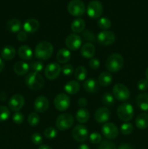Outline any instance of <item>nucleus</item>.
Masks as SVG:
<instances>
[{
    "label": "nucleus",
    "instance_id": "nucleus-51",
    "mask_svg": "<svg viewBox=\"0 0 148 149\" xmlns=\"http://www.w3.org/2000/svg\"><path fill=\"white\" fill-rule=\"evenodd\" d=\"M78 149H90L88 145H86V144H81V145H80L79 146H78Z\"/></svg>",
    "mask_w": 148,
    "mask_h": 149
},
{
    "label": "nucleus",
    "instance_id": "nucleus-39",
    "mask_svg": "<svg viewBox=\"0 0 148 149\" xmlns=\"http://www.w3.org/2000/svg\"><path fill=\"white\" fill-rule=\"evenodd\" d=\"M44 134L47 139H54L57 135V131L55 128L52 127H49L45 130Z\"/></svg>",
    "mask_w": 148,
    "mask_h": 149
},
{
    "label": "nucleus",
    "instance_id": "nucleus-7",
    "mask_svg": "<svg viewBox=\"0 0 148 149\" xmlns=\"http://www.w3.org/2000/svg\"><path fill=\"white\" fill-rule=\"evenodd\" d=\"M113 95L119 101H126L130 97V91L126 85L118 83L113 87Z\"/></svg>",
    "mask_w": 148,
    "mask_h": 149
},
{
    "label": "nucleus",
    "instance_id": "nucleus-47",
    "mask_svg": "<svg viewBox=\"0 0 148 149\" xmlns=\"http://www.w3.org/2000/svg\"><path fill=\"white\" fill-rule=\"evenodd\" d=\"M89 65L90 68H92L93 70H97L100 68V62L98 59H97V58H92L91 59H90Z\"/></svg>",
    "mask_w": 148,
    "mask_h": 149
},
{
    "label": "nucleus",
    "instance_id": "nucleus-53",
    "mask_svg": "<svg viewBox=\"0 0 148 149\" xmlns=\"http://www.w3.org/2000/svg\"><path fill=\"white\" fill-rule=\"evenodd\" d=\"M38 149H52V148H51L50 146L47 145H41L38 148Z\"/></svg>",
    "mask_w": 148,
    "mask_h": 149
},
{
    "label": "nucleus",
    "instance_id": "nucleus-33",
    "mask_svg": "<svg viewBox=\"0 0 148 149\" xmlns=\"http://www.w3.org/2000/svg\"><path fill=\"white\" fill-rule=\"evenodd\" d=\"M97 26L103 31L108 30L111 27V21L107 17H101L97 20Z\"/></svg>",
    "mask_w": 148,
    "mask_h": 149
},
{
    "label": "nucleus",
    "instance_id": "nucleus-19",
    "mask_svg": "<svg viewBox=\"0 0 148 149\" xmlns=\"http://www.w3.org/2000/svg\"><path fill=\"white\" fill-rule=\"evenodd\" d=\"M81 54L84 58L86 59H91L95 54V47L91 43L84 44L81 49Z\"/></svg>",
    "mask_w": 148,
    "mask_h": 149
},
{
    "label": "nucleus",
    "instance_id": "nucleus-37",
    "mask_svg": "<svg viewBox=\"0 0 148 149\" xmlns=\"http://www.w3.org/2000/svg\"><path fill=\"white\" fill-rule=\"evenodd\" d=\"M82 36L83 38H84V40L89 42V43L94 42H96V40H97V38H96L94 33L89 30H86L84 31H83Z\"/></svg>",
    "mask_w": 148,
    "mask_h": 149
},
{
    "label": "nucleus",
    "instance_id": "nucleus-21",
    "mask_svg": "<svg viewBox=\"0 0 148 149\" xmlns=\"http://www.w3.org/2000/svg\"><path fill=\"white\" fill-rule=\"evenodd\" d=\"M29 68H30V66L28 64L23 61H18L15 63L14 66H13L15 73L19 76L26 75L28 72Z\"/></svg>",
    "mask_w": 148,
    "mask_h": 149
},
{
    "label": "nucleus",
    "instance_id": "nucleus-5",
    "mask_svg": "<svg viewBox=\"0 0 148 149\" xmlns=\"http://www.w3.org/2000/svg\"><path fill=\"white\" fill-rule=\"evenodd\" d=\"M68 11L74 17H81L86 12V7L81 0H71L68 4Z\"/></svg>",
    "mask_w": 148,
    "mask_h": 149
},
{
    "label": "nucleus",
    "instance_id": "nucleus-11",
    "mask_svg": "<svg viewBox=\"0 0 148 149\" xmlns=\"http://www.w3.org/2000/svg\"><path fill=\"white\" fill-rule=\"evenodd\" d=\"M97 42L102 45L108 46L112 45L115 41V35L113 31L106 30L100 32L97 36Z\"/></svg>",
    "mask_w": 148,
    "mask_h": 149
},
{
    "label": "nucleus",
    "instance_id": "nucleus-4",
    "mask_svg": "<svg viewBox=\"0 0 148 149\" xmlns=\"http://www.w3.org/2000/svg\"><path fill=\"white\" fill-rule=\"evenodd\" d=\"M74 119L70 113H62L57 118L55 125L58 130L61 131L67 130L73 125Z\"/></svg>",
    "mask_w": 148,
    "mask_h": 149
},
{
    "label": "nucleus",
    "instance_id": "nucleus-32",
    "mask_svg": "<svg viewBox=\"0 0 148 149\" xmlns=\"http://www.w3.org/2000/svg\"><path fill=\"white\" fill-rule=\"evenodd\" d=\"M74 76L78 81H84L87 77L86 69L82 65H80L74 71Z\"/></svg>",
    "mask_w": 148,
    "mask_h": 149
},
{
    "label": "nucleus",
    "instance_id": "nucleus-10",
    "mask_svg": "<svg viewBox=\"0 0 148 149\" xmlns=\"http://www.w3.org/2000/svg\"><path fill=\"white\" fill-rule=\"evenodd\" d=\"M70 97L65 93H59L55 97L54 100V105L57 110L59 111H65L69 108Z\"/></svg>",
    "mask_w": 148,
    "mask_h": 149
},
{
    "label": "nucleus",
    "instance_id": "nucleus-43",
    "mask_svg": "<svg viewBox=\"0 0 148 149\" xmlns=\"http://www.w3.org/2000/svg\"><path fill=\"white\" fill-rule=\"evenodd\" d=\"M62 72L65 76H71L73 74L74 68L71 64H65L62 68Z\"/></svg>",
    "mask_w": 148,
    "mask_h": 149
},
{
    "label": "nucleus",
    "instance_id": "nucleus-35",
    "mask_svg": "<svg viewBox=\"0 0 148 149\" xmlns=\"http://www.w3.org/2000/svg\"><path fill=\"white\" fill-rule=\"evenodd\" d=\"M39 121H40V117L38 113L35 112L30 113L28 117V122L30 126H36L39 123Z\"/></svg>",
    "mask_w": 148,
    "mask_h": 149
},
{
    "label": "nucleus",
    "instance_id": "nucleus-15",
    "mask_svg": "<svg viewBox=\"0 0 148 149\" xmlns=\"http://www.w3.org/2000/svg\"><path fill=\"white\" fill-rule=\"evenodd\" d=\"M9 107L13 111H19L25 104V98L22 95L15 94L9 100Z\"/></svg>",
    "mask_w": 148,
    "mask_h": 149
},
{
    "label": "nucleus",
    "instance_id": "nucleus-45",
    "mask_svg": "<svg viewBox=\"0 0 148 149\" xmlns=\"http://www.w3.org/2000/svg\"><path fill=\"white\" fill-rule=\"evenodd\" d=\"M31 141L33 144L38 146L41 144L43 139H42V137L40 134L38 133V132H35L31 135Z\"/></svg>",
    "mask_w": 148,
    "mask_h": 149
},
{
    "label": "nucleus",
    "instance_id": "nucleus-18",
    "mask_svg": "<svg viewBox=\"0 0 148 149\" xmlns=\"http://www.w3.org/2000/svg\"><path fill=\"white\" fill-rule=\"evenodd\" d=\"M23 29L26 33H34L39 29V23L36 19L30 18L25 21L23 24Z\"/></svg>",
    "mask_w": 148,
    "mask_h": 149
},
{
    "label": "nucleus",
    "instance_id": "nucleus-38",
    "mask_svg": "<svg viewBox=\"0 0 148 149\" xmlns=\"http://www.w3.org/2000/svg\"><path fill=\"white\" fill-rule=\"evenodd\" d=\"M30 68L31 70H33V72H37L39 73L41 71H43L44 68V63L41 61H33L30 63V65H29Z\"/></svg>",
    "mask_w": 148,
    "mask_h": 149
},
{
    "label": "nucleus",
    "instance_id": "nucleus-13",
    "mask_svg": "<svg viewBox=\"0 0 148 149\" xmlns=\"http://www.w3.org/2000/svg\"><path fill=\"white\" fill-rule=\"evenodd\" d=\"M72 135L73 139L77 142H84L88 138V130L84 125H76L73 130Z\"/></svg>",
    "mask_w": 148,
    "mask_h": 149
},
{
    "label": "nucleus",
    "instance_id": "nucleus-2",
    "mask_svg": "<svg viewBox=\"0 0 148 149\" xmlns=\"http://www.w3.org/2000/svg\"><path fill=\"white\" fill-rule=\"evenodd\" d=\"M44 79L37 72H30L26 77V84L29 89L39 90L44 86Z\"/></svg>",
    "mask_w": 148,
    "mask_h": 149
},
{
    "label": "nucleus",
    "instance_id": "nucleus-52",
    "mask_svg": "<svg viewBox=\"0 0 148 149\" xmlns=\"http://www.w3.org/2000/svg\"><path fill=\"white\" fill-rule=\"evenodd\" d=\"M4 68V63L3 62V61L1 60V58H0V73L3 71Z\"/></svg>",
    "mask_w": 148,
    "mask_h": 149
},
{
    "label": "nucleus",
    "instance_id": "nucleus-24",
    "mask_svg": "<svg viewBox=\"0 0 148 149\" xmlns=\"http://www.w3.org/2000/svg\"><path fill=\"white\" fill-rule=\"evenodd\" d=\"M15 49L11 45H7L4 47L1 52V56L6 61H11L15 56Z\"/></svg>",
    "mask_w": 148,
    "mask_h": 149
},
{
    "label": "nucleus",
    "instance_id": "nucleus-22",
    "mask_svg": "<svg viewBox=\"0 0 148 149\" xmlns=\"http://www.w3.org/2000/svg\"><path fill=\"white\" fill-rule=\"evenodd\" d=\"M71 52L65 48L59 49L56 55L57 61L59 63H67L71 60Z\"/></svg>",
    "mask_w": 148,
    "mask_h": 149
},
{
    "label": "nucleus",
    "instance_id": "nucleus-20",
    "mask_svg": "<svg viewBox=\"0 0 148 149\" xmlns=\"http://www.w3.org/2000/svg\"><path fill=\"white\" fill-rule=\"evenodd\" d=\"M136 105L143 111H148V93H141L136 97Z\"/></svg>",
    "mask_w": 148,
    "mask_h": 149
},
{
    "label": "nucleus",
    "instance_id": "nucleus-34",
    "mask_svg": "<svg viewBox=\"0 0 148 149\" xmlns=\"http://www.w3.org/2000/svg\"><path fill=\"white\" fill-rule=\"evenodd\" d=\"M114 96L113 95H112L110 93H105L102 95V101L103 104H104L105 106H111L114 103Z\"/></svg>",
    "mask_w": 148,
    "mask_h": 149
},
{
    "label": "nucleus",
    "instance_id": "nucleus-36",
    "mask_svg": "<svg viewBox=\"0 0 148 149\" xmlns=\"http://www.w3.org/2000/svg\"><path fill=\"white\" fill-rule=\"evenodd\" d=\"M10 116V111L6 106H0V122H4Z\"/></svg>",
    "mask_w": 148,
    "mask_h": 149
},
{
    "label": "nucleus",
    "instance_id": "nucleus-17",
    "mask_svg": "<svg viewBox=\"0 0 148 149\" xmlns=\"http://www.w3.org/2000/svg\"><path fill=\"white\" fill-rule=\"evenodd\" d=\"M49 106V100L44 96H39L34 101V109L36 112L44 113L48 110Z\"/></svg>",
    "mask_w": 148,
    "mask_h": 149
},
{
    "label": "nucleus",
    "instance_id": "nucleus-48",
    "mask_svg": "<svg viewBox=\"0 0 148 149\" xmlns=\"http://www.w3.org/2000/svg\"><path fill=\"white\" fill-rule=\"evenodd\" d=\"M17 38L20 42H24L27 39L28 34L26 31H20L17 35Z\"/></svg>",
    "mask_w": 148,
    "mask_h": 149
},
{
    "label": "nucleus",
    "instance_id": "nucleus-25",
    "mask_svg": "<svg viewBox=\"0 0 148 149\" xmlns=\"http://www.w3.org/2000/svg\"><path fill=\"white\" fill-rule=\"evenodd\" d=\"M135 124L138 129L145 130L148 127V113H142L136 117Z\"/></svg>",
    "mask_w": 148,
    "mask_h": 149
},
{
    "label": "nucleus",
    "instance_id": "nucleus-8",
    "mask_svg": "<svg viewBox=\"0 0 148 149\" xmlns=\"http://www.w3.org/2000/svg\"><path fill=\"white\" fill-rule=\"evenodd\" d=\"M86 13L89 17L93 19L99 18L103 13V6L100 1L94 0L89 3L86 8Z\"/></svg>",
    "mask_w": 148,
    "mask_h": 149
},
{
    "label": "nucleus",
    "instance_id": "nucleus-12",
    "mask_svg": "<svg viewBox=\"0 0 148 149\" xmlns=\"http://www.w3.org/2000/svg\"><path fill=\"white\" fill-rule=\"evenodd\" d=\"M102 132L106 138L113 140L117 138L119 134V130L115 125L110 122H107L103 125L102 127Z\"/></svg>",
    "mask_w": 148,
    "mask_h": 149
},
{
    "label": "nucleus",
    "instance_id": "nucleus-50",
    "mask_svg": "<svg viewBox=\"0 0 148 149\" xmlns=\"http://www.w3.org/2000/svg\"><path fill=\"white\" fill-rule=\"evenodd\" d=\"M118 149H133V148L131 146L129 145V144L124 143V144H121Z\"/></svg>",
    "mask_w": 148,
    "mask_h": 149
},
{
    "label": "nucleus",
    "instance_id": "nucleus-29",
    "mask_svg": "<svg viewBox=\"0 0 148 149\" xmlns=\"http://www.w3.org/2000/svg\"><path fill=\"white\" fill-rule=\"evenodd\" d=\"M86 23L82 18H77L71 23V30L75 33L83 32L85 29Z\"/></svg>",
    "mask_w": 148,
    "mask_h": 149
},
{
    "label": "nucleus",
    "instance_id": "nucleus-16",
    "mask_svg": "<svg viewBox=\"0 0 148 149\" xmlns=\"http://www.w3.org/2000/svg\"><path fill=\"white\" fill-rule=\"evenodd\" d=\"M110 118V111L107 107H101L97 109L94 114V119L98 123H107Z\"/></svg>",
    "mask_w": 148,
    "mask_h": 149
},
{
    "label": "nucleus",
    "instance_id": "nucleus-40",
    "mask_svg": "<svg viewBox=\"0 0 148 149\" xmlns=\"http://www.w3.org/2000/svg\"><path fill=\"white\" fill-rule=\"evenodd\" d=\"M133 130V127L132 124L129 123V122H126V123L123 124L120 127V132L123 135H129L131 133Z\"/></svg>",
    "mask_w": 148,
    "mask_h": 149
},
{
    "label": "nucleus",
    "instance_id": "nucleus-9",
    "mask_svg": "<svg viewBox=\"0 0 148 149\" xmlns=\"http://www.w3.org/2000/svg\"><path fill=\"white\" fill-rule=\"evenodd\" d=\"M62 71V68L57 63H49L44 69V75L49 80H55L57 78Z\"/></svg>",
    "mask_w": 148,
    "mask_h": 149
},
{
    "label": "nucleus",
    "instance_id": "nucleus-30",
    "mask_svg": "<svg viewBox=\"0 0 148 149\" xmlns=\"http://www.w3.org/2000/svg\"><path fill=\"white\" fill-rule=\"evenodd\" d=\"M7 28L10 31L16 33L21 30L22 23L20 20L17 18L10 19L7 23Z\"/></svg>",
    "mask_w": 148,
    "mask_h": 149
},
{
    "label": "nucleus",
    "instance_id": "nucleus-49",
    "mask_svg": "<svg viewBox=\"0 0 148 149\" xmlns=\"http://www.w3.org/2000/svg\"><path fill=\"white\" fill-rule=\"evenodd\" d=\"M78 104L80 107H85L87 105V100L85 97H80L78 100Z\"/></svg>",
    "mask_w": 148,
    "mask_h": 149
},
{
    "label": "nucleus",
    "instance_id": "nucleus-23",
    "mask_svg": "<svg viewBox=\"0 0 148 149\" xmlns=\"http://www.w3.org/2000/svg\"><path fill=\"white\" fill-rule=\"evenodd\" d=\"M84 89L89 93H94L98 90L99 84L98 81L94 79H89L84 81L83 84Z\"/></svg>",
    "mask_w": 148,
    "mask_h": 149
},
{
    "label": "nucleus",
    "instance_id": "nucleus-26",
    "mask_svg": "<svg viewBox=\"0 0 148 149\" xmlns=\"http://www.w3.org/2000/svg\"><path fill=\"white\" fill-rule=\"evenodd\" d=\"M18 55L23 60H30L33 57V51L28 45H22L18 49Z\"/></svg>",
    "mask_w": 148,
    "mask_h": 149
},
{
    "label": "nucleus",
    "instance_id": "nucleus-3",
    "mask_svg": "<svg viewBox=\"0 0 148 149\" xmlns=\"http://www.w3.org/2000/svg\"><path fill=\"white\" fill-rule=\"evenodd\" d=\"M123 58L120 54L113 53L107 58L106 61V68L110 72H118L123 68Z\"/></svg>",
    "mask_w": 148,
    "mask_h": 149
},
{
    "label": "nucleus",
    "instance_id": "nucleus-1",
    "mask_svg": "<svg viewBox=\"0 0 148 149\" xmlns=\"http://www.w3.org/2000/svg\"><path fill=\"white\" fill-rule=\"evenodd\" d=\"M54 48L52 44L46 41H43L38 44L34 49V55L36 58L41 61H46L51 58Z\"/></svg>",
    "mask_w": 148,
    "mask_h": 149
},
{
    "label": "nucleus",
    "instance_id": "nucleus-41",
    "mask_svg": "<svg viewBox=\"0 0 148 149\" xmlns=\"http://www.w3.org/2000/svg\"><path fill=\"white\" fill-rule=\"evenodd\" d=\"M102 141V135L98 132H92L89 135L90 143L93 144H99Z\"/></svg>",
    "mask_w": 148,
    "mask_h": 149
},
{
    "label": "nucleus",
    "instance_id": "nucleus-14",
    "mask_svg": "<svg viewBox=\"0 0 148 149\" xmlns=\"http://www.w3.org/2000/svg\"><path fill=\"white\" fill-rule=\"evenodd\" d=\"M82 40L80 36L76 33H71L65 39V45L71 50H77L81 46Z\"/></svg>",
    "mask_w": 148,
    "mask_h": 149
},
{
    "label": "nucleus",
    "instance_id": "nucleus-6",
    "mask_svg": "<svg viewBox=\"0 0 148 149\" xmlns=\"http://www.w3.org/2000/svg\"><path fill=\"white\" fill-rule=\"evenodd\" d=\"M133 108L130 103H123L120 105L117 109V115L120 120L123 122H129L133 116Z\"/></svg>",
    "mask_w": 148,
    "mask_h": 149
},
{
    "label": "nucleus",
    "instance_id": "nucleus-27",
    "mask_svg": "<svg viewBox=\"0 0 148 149\" xmlns=\"http://www.w3.org/2000/svg\"><path fill=\"white\" fill-rule=\"evenodd\" d=\"M113 76L109 72H102L98 77V84L102 87H107L113 82Z\"/></svg>",
    "mask_w": 148,
    "mask_h": 149
},
{
    "label": "nucleus",
    "instance_id": "nucleus-31",
    "mask_svg": "<svg viewBox=\"0 0 148 149\" xmlns=\"http://www.w3.org/2000/svg\"><path fill=\"white\" fill-rule=\"evenodd\" d=\"M89 112L87 109H80L75 114L76 120L81 124L86 123L89 119Z\"/></svg>",
    "mask_w": 148,
    "mask_h": 149
},
{
    "label": "nucleus",
    "instance_id": "nucleus-28",
    "mask_svg": "<svg viewBox=\"0 0 148 149\" xmlns=\"http://www.w3.org/2000/svg\"><path fill=\"white\" fill-rule=\"evenodd\" d=\"M64 90L67 93L70 95H75L80 90V84L78 83V81H74V80H71V81H68L66 84L65 85Z\"/></svg>",
    "mask_w": 148,
    "mask_h": 149
},
{
    "label": "nucleus",
    "instance_id": "nucleus-44",
    "mask_svg": "<svg viewBox=\"0 0 148 149\" xmlns=\"http://www.w3.org/2000/svg\"><path fill=\"white\" fill-rule=\"evenodd\" d=\"M12 120L14 123L17 124V125H20L24 121V116L21 112L16 111L12 116Z\"/></svg>",
    "mask_w": 148,
    "mask_h": 149
},
{
    "label": "nucleus",
    "instance_id": "nucleus-54",
    "mask_svg": "<svg viewBox=\"0 0 148 149\" xmlns=\"http://www.w3.org/2000/svg\"><path fill=\"white\" fill-rule=\"evenodd\" d=\"M145 76H146L147 79L148 80V67H147V68L146 69V71H145Z\"/></svg>",
    "mask_w": 148,
    "mask_h": 149
},
{
    "label": "nucleus",
    "instance_id": "nucleus-42",
    "mask_svg": "<svg viewBox=\"0 0 148 149\" xmlns=\"http://www.w3.org/2000/svg\"><path fill=\"white\" fill-rule=\"evenodd\" d=\"M98 149H116V146L113 143L109 141H103L99 145Z\"/></svg>",
    "mask_w": 148,
    "mask_h": 149
},
{
    "label": "nucleus",
    "instance_id": "nucleus-46",
    "mask_svg": "<svg viewBox=\"0 0 148 149\" xmlns=\"http://www.w3.org/2000/svg\"><path fill=\"white\" fill-rule=\"evenodd\" d=\"M137 88L140 91H145L148 89V80L142 79H140L137 83Z\"/></svg>",
    "mask_w": 148,
    "mask_h": 149
}]
</instances>
